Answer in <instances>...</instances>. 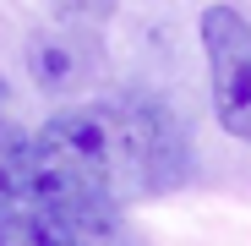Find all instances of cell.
I'll list each match as a JSON object with an SVG mask.
<instances>
[{"mask_svg":"<svg viewBox=\"0 0 251 246\" xmlns=\"http://www.w3.org/2000/svg\"><path fill=\"white\" fill-rule=\"evenodd\" d=\"M88 71H93V55H88V44H82L76 33L44 27V33L27 38V77H33L44 93H71V88H82Z\"/></svg>","mask_w":251,"mask_h":246,"instance_id":"cell-3","label":"cell"},{"mask_svg":"<svg viewBox=\"0 0 251 246\" xmlns=\"http://www.w3.org/2000/svg\"><path fill=\"white\" fill-rule=\"evenodd\" d=\"M27 191H33V137H22L0 115V208L27 202Z\"/></svg>","mask_w":251,"mask_h":246,"instance_id":"cell-5","label":"cell"},{"mask_svg":"<svg viewBox=\"0 0 251 246\" xmlns=\"http://www.w3.org/2000/svg\"><path fill=\"white\" fill-rule=\"evenodd\" d=\"M202 55L213 82V115L240 142H251V22L235 6L202 11Z\"/></svg>","mask_w":251,"mask_h":246,"instance_id":"cell-2","label":"cell"},{"mask_svg":"<svg viewBox=\"0 0 251 246\" xmlns=\"http://www.w3.org/2000/svg\"><path fill=\"white\" fill-rule=\"evenodd\" d=\"M175 175L170 115L142 104H82L33 132V202L55 208L82 246L115 230V202Z\"/></svg>","mask_w":251,"mask_h":246,"instance_id":"cell-1","label":"cell"},{"mask_svg":"<svg viewBox=\"0 0 251 246\" xmlns=\"http://www.w3.org/2000/svg\"><path fill=\"white\" fill-rule=\"evenodd\" d=\"M0 246H82V241L55 208L27 197V202L0 208Z\"/></svg>","mask_w":251,"mask_h":246,"instance_id":"cell-4","label":"cell"},{"mask_svg":"<svg viewBox=\"0 0 251 246\" xmlns=\"http://www.w3.org/2000/svg\"><path fill=\"white\" fill-rule=\"evenodd\" d=\"M109 6H115V0H55V11H60L66 22H76V27L104 22V17H109Z\"/></svg>","mask_w":251,"mask_h":246,"instance_id":"cell-6","label":"cell"}]
</instances>
